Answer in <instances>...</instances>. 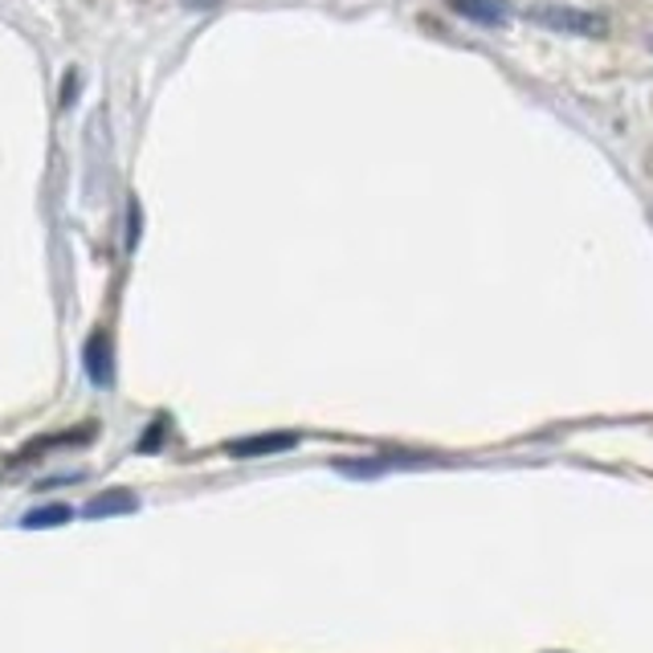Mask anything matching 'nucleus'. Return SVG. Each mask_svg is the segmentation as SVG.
<instances>
[{
  "label": "nucleus",
  "mask_w": 653,
  "mask_h": 653,
  "mask_svg": "<svg viewBox=\"0 0 653 653\" xmlns=\"http://www.w3.org/2000/svg\"><path fill=\"white\" fill-rule=\"evenodd\" d=\"M164 437H168V417H156V421H151V429L139 437V453H156V450H160Z\"/></svg>",
  "instance_id": "7"
},
{
  "label": "nucleus",
  "mask_w": 653,
  "mask_h": 653,
  "mask_svg": "<svg viewBox=\"0 0 653 653\" xmlns=\"http://www.w3.org/2000/svg\"><path fill=\"white\" fill-rule=\"evenodd\" d=\"M299 446V434H258V437H241V441H229L225 450L233 458H266V453H286Z\"/></svg>",
  "instance_id": "3"
},
{
  "label": "nucleus",
  "mask_w": 653,
  "mask_h": 653,
  "mask_svg": "<svg viewBox=\"0 0 653 653\" xmlns=\"http://www.w3.org/2000/svg\"><path fill=\"white\" fill-rule=\"evenodd\" d=\"M135 507H139V498L131 491H102L82 507V515L87 519H111V515H131Z\"/></svg>",
  "instance_id": "5"
},
{
  "label": "nucleus",
  "mask_w": 653,
  "mask_h": 653,
  "mask_svg": "<svg viewBox=\"0 0 653 653\" xmlns=\"http://www.w3.org/2000/svg\"><path fill=\"white\" fill-rule=\"evenodd\" d=\"M139 246V204L131 201V221H127V249Z\"/></svg>",
  "instance_id": "8"
},
{
  "label": "nucleus",
  "mask_w": 653,
  "mask_h": 653,
  "mask_svg": "<svg viewBox=\"0 0 653 653\" xmlns=\"http://www.w3.org/2000/svg\"><path fill=\"white\" fill-rule=\"evenodd\" d=\"M450 9L474 25H507L510 0H450Z\"/></svg>",
  "instance_id": "4"
},
{
  "label": "nucleus",
  "mask_w": 653,
  "mask_h": 653,
  "mask_svg": "<svg viewBox=\"0 0 653 653\" xmlns=\"http://www.w3.org/2000/svg\"><path fill=\"white\" fill-rule=\"evenodd\" d=\"M82 363H87V376L99 384V389H111L115 384V356H111V339L106 331H94L87 339V351H82Z\"/></svg>",
  "instance_id": "2"
},
{
  "label": "nucleus",
  "mask_w": 653,
  "mask_h": 653,
  "mask_svg": "<svg viewBox=\"0 0 653 653\" xmlns=\"http://www.w3.org/2000/svg\"><path fill=\"white\" fill-rule=\"evenodd\" d=\"M527 21H536L539 30L552 33H572V37H605L609 33V21L600 13H588V9H576V4H555V0H536L522 9Z\"/></svg>",
  "instance_id": "1"
},
{
  "label": "nucleus",
  "mask_w": 653,
  "mask_h": 653,
  "mask_svg": "<svg viewBox=\"0 0 653 653\" xmlns=\"http://www.w3.org/2000/svg\"><path fill=\"white\" fill-rule=\"evenodd\" d=\"M74 510L66 507V503H45V507H33L25 519H21V527L25 531H49V527H61V522H70Z\"/></svg>",
  "instance_id": "6"
}]
</instances>
